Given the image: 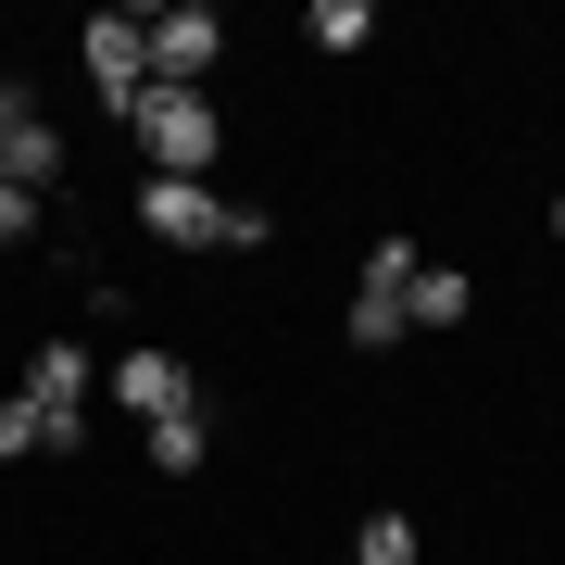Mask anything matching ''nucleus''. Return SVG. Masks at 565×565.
I'll return each mask as SVG.
<instances>
[{"instance_id": "obj_12", "label": "nucleus", "mask_w": 565, "mask_h": 565, "mask_svg": "<svg viewBox=\"0 0 565 565\" xmlns=\"http://www.w3.org/2000/svg\"><path fill=\"white\" fill-rule=\"evenodd\" d=\"M352 565H415V527L403 515H364L352 527Z\"/></svg>"}, {"instance_id": "obj_1", "label": "nucleus", "mask_w": 565, "mask_h": 565, "mask_svg": "<svg viewBox=\"0 0 565 565\" xmlns=\"http://www.w3.org/2000/svg\"><path fill=\"white\" fill-rule=\"evenodd\" d=\"M139 226L177 239V252H264L277 239L252 202H214V189H189V177H139Z\"/></svg>"}, {"instance_id": "obj_5", "label": "nucleus", "mask_w": 565, "mask_h": 565, "mask_svg": "<svg viewBox=\"0 0 565 565\" xmlns=\"http://www.w3.org/2000/svg\"><path fill=\"white\" fill-rule=\"evenodd\" d=\"M0 177H13V189H51L63 177V139H51L39 88H13V76H0Z\"/></svg>"}, {"instance_id": "obj_11", "label": "nucleus", "mask_w": 565, "mask_h": 565, "mask_svg": "<svg viewBox=\"0 0 565 565\" xmlns=\"http://www.w3.org/2000/svg\"><path fill=\"white\" fill-rule=\"evenodd\" d=\"M202 452H214V427H202V415H163V427H151V465H163V478H189Z\"/></svg>"}, {"instance_id": "obj_14", "label": "nucleus", "mask_w": 565, "mask_h": 565, "mask_svg": "<svg viewBox=\"0 0 565 565\" xmlns=\"http://www.w3.org/2000/svg\"><path fill=\"white\" fill-rule=\"evenodd\" d=\"M13 452H39V415H25V390H0V465Z\"/></svg>"}, {"instance_id": "obj_9", "label": "nucleus", "mask_w": 565, "mask_h": 565, "mask_svg": "<svg viewBox=\"0 0 565 565\" xmlns=\"http://www.w3.org/2000/svg\"><path fill=\"white\" fill-rule=\"evenodd\" d=\"M302 39H315V51H364V39H377V13H364V0H315Z\"/></svg>"}, {"instance_id": "obj_15", "label": "nucleus", "mask_w": 565, "mask_h": 565, "mask_svg": "<svg viewBox=\"0 0 565 565\" xmlns=\"http://www.w3.org/2000/svg\"><path fill=\"white\" fill-rule=\"evenodd\" d=\"M0 239H39V189H13V177H0Z\"/></svg>"}, {"instance_id": "obj_4", "label": "nucleus", "mask_w": 565, "mask_h": 565, "mask_svg": "<svg viewBox=\"0 0 565 565\" xmlns=\"http://www.w3.org/2000/svg\"><path fill=\"white\" fill-rule=\"evenodd\" d=\"M139 39H151V88H202L226 25H214V0H177V13H139Z\"/></svg>"}, {"instance_id": "obj_2", "label": "nucleus", "mask_w": 565, "mask_h": 565, "mask_svg": "<svg viewBox=\"0 0 565 565\" xmlns=\"http://www.w3.org/2000/svg\"><path fill=\"white\" fill-rule=\"evenodd\" d=\"M126 126H139L151 177H189V189H202V163L226 151V126H214V102H202V88H139V102H126Z\"/></svg>"}, {"instance_id": "obj_7", "label": "nucleus", "mask_w": 565, "mask_h": 565, "mask_svg": "<svg viewBox=\"0 0 565 565\" xmlns=\"http://www.w3.org/2000/svg\"><path fill=\"white\" fill-rule=\"evenodd\" d=\"M88 76H102V102H114V114L151 88V39H139V13H88Z\"/></svg>"}, {"instance_id": "obj_3", "label": "nucleus", "mask_w": 565, "mask_h": 565, "mask_svg": "<svg viewBox=\"0 0 565 565\" xmlns=\"http://www.w3.org/2000/svg\"><path fill=\"white\" fill-rule=\"evenodd\" d=\"M25 415H39V452H76L88 440V352L51 340L39 364H25Z\"/></svg>"}, {"instance_id": "obj_10", "label": "nucleus", "mask_w": 565, "mask_h": 565, "mask_svg": "<svg viewBox=\"0 0 565 565\" xmlns=\"http://www.w3.org/2000/svg\"><path fill=\"white\" fill-rule=\"evenodd\" d=\"M352 352H403V302L390 289H352Z\"/></svg>"}, {"instance_id": "obj_16", "label": "nucleus", "mask_w": 565, "mask_h": 565, "mask_svg": "<svg viewBox=\"0 0 565 565\" xmlns=\"http://www.w3.org/2000/svg\"><path fill=\"white\" fill-rule=\"evenodd\" d=\"M553 239H565V202H553Z\"/></svg>"}, {"instance_id": "obj_13", "label": "nucleus", "mask_w": 565, "mask_h": 565, "mask_svg": "<svg viewBox=\"0 0 565 565\" xmlns=\"http://www.w3.org/2000/svg\"><path fill=\"white\" fill-rule=\"evenodd\" d=\"M364 289H390V302H403V289H415V239H377V252H364Z\"/></svg>"}, {"instance_id": "obj_6", "label": "nucleus", "mask_w": 565, "mask_h": 565, "mask_svg": "<svg viewBox=\"0 0 565 565\" xmlns=\"http://www.w3.org/2000/svg\"><path fill=\"white\" fill-rule=\"evenodd\" d=\"M114 403L139 415V427H163V415H202V390H189L177 352H126V364H114Z\"/></svg>"}, {"instance_id": "obj_8", "label": "nucleus", "mask_w": 565, "mask_h": 565, "mask_svg": "<svg viewBox=\"0 0 565 565\" xmlns=\"http://www.w3.org/2000/svg\"><path fill=\"white\" fill-rule=\"evenodd\" d=\"M465 264H415V289H403V327H465Z\"/></svg>"}]
</instances>
